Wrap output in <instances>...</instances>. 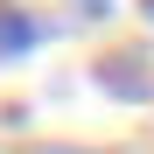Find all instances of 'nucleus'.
Returning a JSON list of instances; mask_svg holds the SVG:
<instances>
[{"instance_id": "obj_1", "label": "nucleus", "mask_w": 154, "mask_h": 154, "mask_svg": "<svg viewBox=\"0 0 154 154\" xmlns=\"http://www.w3.org/2000/svg\"><path fill=\"white\" fill-rule=\"evenodd\" d=\"M35 42H42V28L21 7H0V56H21V49H35Z\"/></svg>"}, {"instance_id": "obj_2", "label": "nucleus", "mask_w": 154, "mask_h": 154, "mask_svg": "<svg viewBox=\"0 0 154 154\" xmlns=\"http://www.w3.org/2000/svg\"><path fill=\"white\" fill-rule=\"evenodd\" d=\"M70 7H84V14H105V7H112V0H70Z\"/></svg>"}]
</instances>
